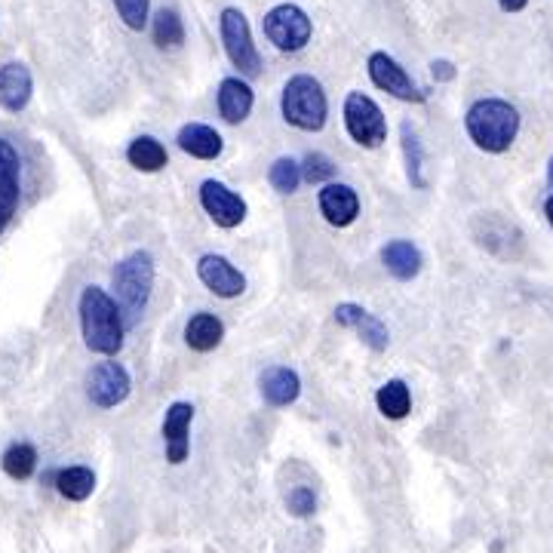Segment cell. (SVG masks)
Segmentation results:
<instances>
[{
  "label": "cell",
  "mask_w": 553,
  "mask_h": 553,
  "mask_svg": "<svg viewBox=\"0 0 553 553\" xmlns=\"http://www.w3.org/2000/svg\"><path fill=\"white\" fill-rule=\"evenodd\" d=\"M80 332H83V345L93 354L114 357L123 348L126 323H123L120 305L99 286H87L80 292Z\"/></svg>",
  "instance_id": "6da1fadb"
},
{
  "label": "cell",
  "mask_w": 553,
  "mask_h": 553,
  "mask_svg": "<svg viewBox=\"0 0 553 553\" xmlns=\"http://www.w3.org/2000/svg\"><path fill=\"white\" fill-rule=\"evenodd\" d=\"M464 126H467V136L474 139L477 148H483L489 154H501L517 139L520 114L504 99H480L467 108Z\"/></svg>",
  "instance_id": "7a4b0ae2"
},
{
  "label": "cell",
  "mask_w": 553,
  "mask_h": 553,
  "mask_svg": "<svg viewBox=\"0 0 553 553\" xmlns=\"http://www.w3.org/2000/svg\"><path fill=\"white\" fill-rule=\"evenodd\" d=\"M111 280H114V289H117L120 314L126 317V323L133 326L139 320V314L148 308V299H151V286H154L151 252H145V249L130 252L123 262H117Z\"/></svg>",
  "instance_id": "3957f363"
},
{
  "label": "cell",
  "mask_w": 553,
  "mask_h": 553,
  "mask_svg": "<svg viewBox=\"0 0 553 553\" xmlns=\"http://www.w3.org/2000/svg\"><path fill=\"white\" fill-rule=\"evenodd\" d=\"M280 108H283L286 123L299 126V130H305V133H317L326 126V114H329L326 93L308 74H299L286 83Z\"/></svg>",
  "instance_id": "277c9868"
},
{
  "label": "cell",
  "mask_w": 553,
  "mask_h": 553,
  "mask_svg": "<svg viewBox=\"0 0 553 553\" xmlns=\"http://www.w3.org/2000/svg\"><path fill=\"white\" fill-rule=\"evenodd\" d=\"M222 25V44H225V53L228 59L234 62V68H240L246 77H255L262 71V56L252 44V31H249V22L240 10L228 7L219 19Z\"/></svg>",
  "instance_id": "5b68a950"
},
{
  "label": "cell",
  "mask_w": 553,
  "mask_h": 553,
  "mask_svg": "<svg viewBox=\"0 0 553 553\" xmlns=\"http://www.w3.org/2000/svg\"><path fill=\"white\" fill-rule=\"evenodd\" d=\"M345 126H348L351 139L363 148H378L388 139L385 114H381V108L363 93H351L345 99Z\"/></svg>",
  "instance_id": "8992f818"
},
{
  "label": "cell",
  "mask_w": 553,
  "mask_h": 553,
  "mask_svg": "<svg viewBox=\"0 0 553 553\" xmlns=\"http://www.w3.org/2000/svg\"><path fill=\"white\" fill-rule=\"evenodd\" d=\"M265 34L277 50L295 53L311 40V19L302 7L280 4L265 16Z\"/></svg>",
  "instance_id": "52a82bcc"
},
{
  "label": "cell",
  "mask_w": 553,
  "mask_h": 553,
  "mask_svg": "<svg viewBox=\"0 0 553 553\" xmlns=\"http://www.w3.org/2000/svg\"><path fill=\"white\" fill-rule=\"evenodd\" d=\"M130 388H133V381H130V372H126L120 363L114 360H105L99 366L90 369L87 375V397L93 406L99 409H114L120 406L126 397H130Z\"/></svg>",
  "instance_id": "ba28073f"
},
{
  "label": "cell",
  "mask_w": 553,
  "mask_h": 553,
  "mask_svg": "<svg viewBox=\"0 0 553 553\" xmlns=\"http://www.w3.org/2000/svg\"><path fill=\"white\" fill-rule=\"evenodd\" d=\"M200 203L209 212V219L219 228H237L246 219V203L240 194H234L228 185L209 179L200 185Z\"/></svg>",
  "instance_id": "9c48e42d"
},
{
  "label": "cell",
  "mask_w": 553,
  "mask_h": 553,
  "mask_svg": "<svg viewBox=\"0 0 553 553\" xmlns=\"http://www.w3.org/2000/svg\"><path fill=\"white\" fill-rule=\"evenodd\" d=\"M369 77L378 90H385L403 102H424V90L415 87L412 77L388 56V53H372L369 56Z\"/></svg>",
  "instance_id": "30bf717a"
},
{
  "label": "cell",
  "mask_w": 553,
  "mask_h": 553,
  "mask_svg": "<svg viewBox=\"0 0 553 553\" xmlns=\"http://www.w3.org/2000/svg\"><path fill=\"white\" fill-rule=\"evenodd\" d=\"M19 197H22V160L7 139H0V234L10 225Z\"/></svg>",
  "instance_id": "8fae6325"
},
{
  "label": "cell",
  "mask_w": 553,
  "mask_h": 553,
  "mask_svg": "<svg viewBox=\"0 0 553 553\" xmlns=\"http://www.w3.org/2000/svg\"><path fill=\"white\" fill-rule=\"evenodd\" d=\"M191 421H194V406L191 403H173L166 409L163 418V446H166V461L169 464H185L191 452Z\"/></svg>",
  "instance_id": "7c38bea8"
},
{
  "label": "cell",
  "mask_w": 553,
  "mask_h": 553,
  "mask_svg": "<svg viewBox=\"0 0 553 553\" xmlns=\"http://www.w3.org/2000/svg\"><path fill=\"white\" fill-rule=\"evenodd\" d=\"M197 277L203 280V286L209 292H216L219 299H237V295L246 289V277L225 259V255H203L197 262Z\"/></svg>",
  "instance_id": "4fadbf2b"
},
{
  "label": "cell",
  "mask_w": 553,
  "mask_h": 553,
  "mask_svg": "<svg viewBox=\"0 0 553 553\" xmlns=\"http://www.w3.org/2000/svg\"><path fill=\"white\" fill-rule=\"evenodd\" d=\"M335 323L345 326V329H354L372 351H385L388 342H391V338H388V326L381 323L375 314H369L360 305H354V302H345V305L335 308Z\"/></svg>",
  "instance_id": "5bb4252c"
},
{
  "label": "cell",
  "mask_w": 553,
  "mask_h": 553,
  "mask_svg": "<svg viewBox=\"0 0 553 553\" xmlns=\"http://www.w3.org/2000/svg\"><path fill=\"white\" fill-rule=\"evenodd\" d=\"M320 212L335 228H348L360 216V197L351 185H326L320 191Z\"/></svg>",
  "instance_id": "9a60e30c"
},
{
  "label": "cell",
  "mask_w": 553,
  "mask_h": 553,
  "mask_svg": "<svg viewBox=\"0 0 553 553\" xmlns=\"http://www.w3.org/2000/svg\"><path fill=\"white\" fill-rule=\"evenodd\" d=\"M259 391H262L268 406L280 409V406H289V403L299 400L302 378H299V372H292L289 366H271L259 378Z\"/></svg>",
  "instance_id": "2e32d148"
},
{
  "label": "cell",
  "mask_w": 553,
  "mask_h": 553,
  "mask_svg": "<svg viewBox=\"0 0 553 553\" xmlns=\"http://www.w3.org/2000/svg\"><path fill=\"white\" fill-rule=\"evenodd\" d=\"M31 71L22 62H7L0 68V108L7 111H22L31 102Z\"/></svg>",
  "instance_id": "e0dca14e"
},
{
  "label": "cell",
  "mask_w": 553,
  "mask_h": 553,
  "mask_svg": "<svg viewBox=\"0 0 553 553\" xmlns=\"http://www.w3.org/2000/svg\"><path fill=\"white\" fill-rule=\"evenodd\" d=\"M222 338H225V326L216 314H194L185 326V342L191 351L197 354H209V351H216L222 345Z\"/></svg>",
  "instance_id": "ac0fdd59"
},
{
  "label": "cell",
  "mask_w": 553,
  "mask_h": 553,
  "mask_svg": "<svg viewBox=\"0 0 553 553\" xmlns=\"http://www.w3.org/2000/svg\"><path fill=\"white\" fill-rule=\"evenodd\" d=\"M179 148L197 160H216L222 154V136L206 123H188L179 130Z\"/></svg>",
  "instance_id": "d6986e66"
},
{
  "label": "cell",
  "mask_w": 553,
  "mask_h": 553,
  "mask_svg": "<svg viewBox=\"0 0 553 553\" xmlns=\"http://www.w3.org/2000/svg\"><path fill=\"white\" fill-rule=\"evenodd\" d=\"M252 111V90L240 77H225L219 87V114L228 123H243Z\"/></svg>",
  "instance_id": "ffe728a7"
},
{
  "label": "cell",
  "mask_w": 553,
  "mask_h": 553,
  "mask_svg": "<svg viewBox=\"0 0 553 553\" xmlns=\"http://www.w3.org/2000/svg\"><path fill=\"white\" fill-rule=\"evenodd\" d=\"M381 262H385L391 277L412 280L421 271V252L409 240H391L385 249H381Z\"/></svg>",
  "instance_id": "44dd1931"
},
{
  "label": "cell",
  "mask_w": 553,
  "mask_h": 553,
  "mask_svg": "<svg viewBox=\"0 0 553 553\" xmlns=\"http://www.w3.org/2000/svg\"><path fill=\"white\" fill-rule=\"evenodd\" d=\"M56 489L68 501H87L93 495V489H96V474L90 471V467H83V464L65 467V471L56 474Z\"/></svg>",
  "instance_id": "7402d4cb"
},
{
  "label": "cell",
  "mask_w": 553,
  "mask_h": 553,
  "mask_svg": "<svg viewBox=\"0 0 553 553\" xmlns=\"http://www.w3.org/2000/svg\"><path fill=\"white\" fill-rule=\"evenodd\" d=\"M375 403H378V409H381V415H385V418L400 421V418H406L409 409H412V394H409V388H406V381L394 378V381H388V385L378 388Z\"/></svg>",
  "instance_id": "603a6c76"
},
{
  "label": "cell",
  "mask_w": 553,
  "mask_h": 553,
  "mask_svg": "<svg viewBox=\"0 0 553 553\" xmlns=\"http://www.w3.org/2000/svg\"><path fill=\"white\" fill-rule=\"evenodd\" d=\"M126 160H130L139 173H160L166 166V148L151 136H139L130 148H126Z\"/></svg>",
  "instance_id": "cb8c5ba5"
},
{
  "label": "cell",
  "mask_w": 553,
  "mask_h": 553,
  "mask_svg": "<svg viewBox=\"0 0 553 553\" xmlns=\"http://www.w3.org/2000/svg\"><path fill=\"white\" fill-rule=\"evenodd\" d=\"M400 136H403V154H406V173H409V182L415 188H428V179H424V154H421V142H418V133L412 123H403L400 126Z\"/></svg>",
  "instance_id": "d4e9b609"
},
{
  "label": "cell",
  "mask_w": 553,
  "mask_h": 553,
  "mask_svg": "<svg viewBox=\"0 0 553 553\" xmlns=\"http://www.w3.org/2000/svg\"><path fill=\"white\" fill-rule=\"evenodd\" d=\"M151 34H154V44L157 47H179L185 40V25L179 19L176 10H160L154 16V25H151Z\"/></svg>",
  "instance_id": "484cf974"
},
{
  "label": "cell",
  "mask_w": 553,
  "mask_h": 553,
  "mask_svg": "<svg viewBox=\"0 0 553 553\" xmlns=\"http://www.w3.org/2000/svg\"><path fill=\"white\" fill-rule=\"evenodd\" d=\"M4 471L13 480H28L37 471V452L31 443H13L4 452Z\"/></svg>",
  "instance_id": "4316f807"
},
{
  "label": "cell",
  "mask_w": 553,
  "mask_h": 553,
  "mask_svg": "<svg viewBox=\"0 0 553 553\" xmlns=\"http://www.w3.org/2000/svg\"><path fill=\"white\" fill-rule=\"evenodd\" d=\"M268 182L274 185V191L292 194L295 188L302 185V166L295 163L292 157H280V160H274V166L268 169Z\"/></svg>",
  "instance_id": "83f0119b"
},
{
  "label": "cell",
  "mask_w": 553,
  "mask_h": 553,
  "mask_svg": "<svg viewBox=\"0 0 553 553\" xmlns=\"http://www.w3.org/2000/svg\"><path fill=\"white\" fill-rule=\"evenodd\" d=\"M114 7L126 28L142 31L148 25V0H114Z\"/></svg>",
  "instance_id": "f1b7e54d"
},
{
  "label": "cell",
  "mask_w": 553,
  "mask_h": 553,
  "mask_svg": "<svg viewBox=\"0 0 553 553\" xmlns=\"http://www.w3.org/2000/svg\"><path fill=\"white\" fill-rule=\"evenodd\" d=\"M335 176V163L326 157V154H308L305 163H302V179L317 185V182H326Z\"/></svg>",
  "instance_id": "f546056e"
},
{
  "label": "cell",
  "mask_w": 553,
  "mask_h": 553,
  "mask_svg": "<svg viewBox=\"0 0 553 553\" xmlns=\"http://www.w3.org/2000/svg\"><path fill=\"white\" fill-rule=\"evenodd\" d=\"M286 507L292 510L295 517H311L314 510H317V498L308 486H299V489H292L289 498H286Z\"/></svg>",
  "instance_id": "4dcf8cb0"
},
{
  "label": "cell",
  "mask_w": 553,
  "mask_h": 553,
  "mask_svg": "<svg viewBox=\"0 0 553 553\" xmlns=\"http://www.w3.org/2000/svg\"><path fill=\"white\" fill-rule=\"evenodd\" d=\"M431 71H434L437 80H452V77H455V68H452V62H446V59H437V62L431 65Z\"/></svg>",
  "instance_id": "1f68e13d"
},
{
  "label": "cell",
  "mask_w": 553,
  "mask_h": 553,
  "mask_svg": "<svg viewBox=\"0 0 553 553\" xmlns=\"http://www.w3.org/2000/svg\"><path fill=\"white\" fill-rule=\"evenodd\" d=\"M498 4H501L504 13H520V10H526L529 0H498Z\"/></svg>",
  "instance_id": "d6a6232c"
},
{
  "label": "cell",
  "mask_w": 553,
  "mask_h": 553,
  "mask_svg": "<svg viewBox=\"0 0 553 553\" xmlns=\"http://www.w3.org/2000/svg\"><path fill=\"white\" fill-rule=\"evenodd\" d=\"M544 216H547V222L553 228V197H547V203H544Z\"/></svg>",
  "instance_id": "836d02e7"
},
{
  "label": "cell",
  "mask_w": 553,
  "mask_h": 553,
  "mask_svg": "<svg viewBox=\"0 0 553 553\" xmlns=\"http://www.w3.org/2000/svg\"><path fill=\"white\" fill-rule=\"evenodd\" d=\"M550 182H553V160H550Z\"/></svg>",
  "instance_id": "e575fe53"
}]
</instances>
